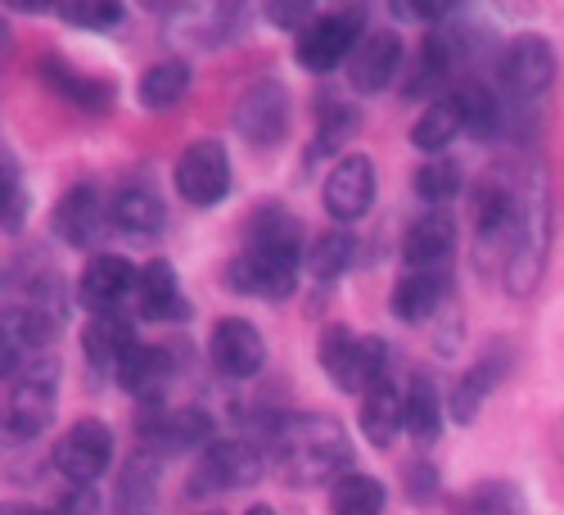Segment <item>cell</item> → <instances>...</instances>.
Here are the masks:
<instances>
[{"label": "cell", "mask_w": 564, "mask_h": 515, "mask_svg": "<svg viewBox=\"0 0 564 515\" xmlns=\"http://www.w3.org/2000/svg\"><path fill=\"white\" fill-rule=\"evenodd\" d=\"M64 316H68V290H64V276L51 258H19L6 276V303H0V366H6V376L45 353L59 331H64Z\"/></svg>", "instance_id": "obj_1"}, {"label": "cell", "mask_w": 564, "mask_h": 515, "mask_svg": "<svg viewBox=\"0 0 564 515\" xmlns=\"http://www.w3.org/2000/svg\"><path fill=\"white\" fill-rule=\"evenodd\" d=\"M267 457L275 465V475L285 484L312 489L325 480H344L352 465V439L335 416L321 411H294L280 416L275 430L267 439Z\"/></svg>", "instance_id": "obj_2"}, {"label": "cell", "mask_w": 564, "mask_h": 515, "mask_svg": "<svg viewBox=\"0 0 564 515\" xmlns=\"http://www.w3.org/2000/svg\"><path fill=\"white\" fill-rule=\"evenodd\" d=\"M546 240H551V185H546V168L538 159L524 163V195H520V226H514V240L501 267V286L510 294H533L538 280L546 271Z\"/></svg>", "instance_id": "obj_3"}, {"label": "cell", "mask_w": 564, "mask_h": 515, "mask_svg": "<svg viewBox=\"0 0 564 515\" xmlns=\"http://www.w3.org/2000/svg\"><path fill=\"white\" fill-rule=\"evenodd\" d=\"M6 407H0V430L10 443H32L55 416V385H59V362L51 353H36L10 371Z\"/></svg>", "instance_id": "obj_4"}, {"label": "cell", "mask_w": 564, "mask_h": 515, "mask_svg": "<svg viewBox=\"0 0 564 515\" xmlns=\"http://www.w3.org/2000/svg\"><path fill=\"white\" fill-rule=\"evenodd\" d=\"M299 258L303 249L294 245H245L226 262V286L245 299H290L299 286Z\"/></svg>", "instance_id": "obj_5"}, {"label": "cell", "mask_w": 564, "mask_h": 515, "mask_svg": "<svg viewBox=\"0 0 564 515\" xmlns=\"http://www.w3.org/2000/svg\"><path fill=\"white\" fill-rule=\"evenodd\" d=\"M267 452L249 439H217L213 448H204V457L195 461L191 475V497H213V493H230L245 489L267 471Z\"/></svg>", "instance_id": "obj_6"}, {"label": "cell", "mask_w": 564, "mask_h": 515, "mask_svg": "<svg viewBox=\"0 0 564 515\" xmlns=\"http://www.w3.org/2000/svg\"><path fill=\"white\" fill-rule=\"evenodd\" d=\"M51 461H55V471L73 489H90L96 480H105L109 465H113V434H109V426H105V420H90V416L73 420V430L59 434Z\"/></svg>", "instance_id": "obj_7"}, {"label": "cell", "mask_w": 564, "mask_h": 515, "mask_svg": "<svg viewBox=\"0 0 564 515\" xmlns=\"http://www.w3.org/2000/svg\"><path fill=\"white\" fill-rule=\"evenodd\" d=\"M235 131L258 150H275L290 131V90H285V82H275V77L249 82L240 90V100H235Z\"/></svg>", "instance_id": "obj_8"}, {"label": "cell", "mask_w": 564, "mask_h": 515, "mask_svg": "<svg viewBox=\"0 0 564 515\" xmlns=\"http://www.w3.org/2000/svg\"><path fill=\"white\" fill-rule=\"evenodd\" d=\"M361 10H335V14H321L312 19L303 32H299V45H294V55L307 73H330L339 68L344 60H352V51L361 45Z\"/></svg>", "instance_id": "obj_9"}, {"label": "cell", "mask_w": 564, "mask_h": 515, "mask_svg": "<svg viewBox=\"0 0 564 515\" xmlns=\"http://www.w3.org/2000/svg\"><path fill=\"white\" fill-rule=\"evenodd\" d=\"M140 443L150 457H181L213 448V416L204 407H150L140 416Z\"/></svg>", "instance_id": "obj_10"}, {"label": "cell", "mask_w": 564, "mask_h": 515, "mask_svg": "<svg viewBox=\"0 0 564 515\" xmlns=\"http://www.w3.org/2000/svg\"><path fill=\"white\" fill-rule=\"evenodd\" d=\"M497 82L510 100H533L555 82V45L546 36H514L506 51H501V64H497Z\"/></svg>", "instance_id": "obj_11"}, {"label": "cell", "mask_w": 564, "mask_h": 515, "mask_svg": "<svg viewBox=\"0 0 564 515\" xmlns=\"http://www.w3.org/2000/svg\"><path fill=\"white\" fill-rule=\"evenodd\" d=\"M176 191L195 208L221 204L230 195V154L221 140H195V146L176 159Z\"/></svg>", "instance_id": "obj_12"}, {"label": "cell", "mask_w": 564, "mask_h": 515, "mask_svg": "<svg viewBox=\"0 0 564 515\" xmlns=\"http://www.w3.org/2000/svg\"><path fill=\"white\" fill-rule=\"evenodd\" d=\"M208 357H213V371L226 380H253L262 362H267V344H262V331L245 316H226L213 325L208 335Z\"/></svg>", "instance_id": "obj_13"}, {"label": "cell", "mask_w": 564, "mask_h": 515, "mask_svg": "<svg viewBox=\"0 0 564 515\" xmlns=\"http://www.w3.org/2000/svg\"><path fill=\"white\" fill-rule=\"evenodd\" d=\"M140 271L122 254H96L77 276V303L90 316H113L127 294H135Z\"/></svg>", "instance_id": "obj_14"}, {"label": "cell", "mask_w": 564, "mask_h": 515, "mask_svg": "<svg viewBox=\"0 0 564 515\" xmlns=\"http://www.w3.org/2000/svg\"><path fill=\"white\" fill-rule=\"evenodd\" d=\"M113 226L109 217V200L100 195V185H73V191L59 195L55 204V236L73 249H90V245H100L105 240V230Z\"/></svg>", "instance_id": "obj_15"}, {"label": "cell", "mask_w": 564, "mask_h": 515, "mask_svg": "<svg viewBox=\"0 0 564 515\" xmlns=\"http://www.w3.org/2000/svg\"><path fill=\"white\" fill-rule=\"evenodd\" d=\"M375 191H380V181H375V163L366 154H344L330 168V176H325L321 200H325V213L348 226V222H361L370 213Z\"/></svg>", "instance_id": "obj_16"}, {"label": "cell", "mask_w": 564, "mask_h": 515, "mask_svg": "<svg viewBox=\"0 0 564 515\" xmlns=\"http://www.w3.org/2000/svg\"><path fill=\"white\" fill-rule=\"evenodd\" d=\"M406 51H402V36L393 28H375L361 36V45L352 51L348 60V82L352 90H361V96H380V90H389L398 77H402V64Z\"/></svg>", "instance_id": "obj_17"}, {"label": "cell", "mask_w": 564, "mask_h": 515, "mask_svg": "<svg viewBox=\"0 0 564 515\" xmlns=\"http://www.w3.org/2000/svg\"><path fill=\"white\" fill-rule=\"evenodd\" d=\"M140 340H135V325L127 316H90L86 321V331H82V353L86 362L100 371V376H122V366L135 357Z\"/></svg>", "instance_id": "obj_18"}, {"label": "cell", "mask_w": 564, "mask_h": 515, "mask_svg": "<svg viewBox=\"0 0 564 515\" xmlns=\"http://www.w3.org/2000/svg\"><path fill=\"white\" fill-rule=\"evenodd\" d=\"M452 249H456V222L443 208L420 213L402 236V262L411 271H438L452 258Z\"/></svg>", "instance_id": "obj_19"}, {"label": "cell", "mask_w": 564, "mask_h": 515, "mask_svg": "<svg viewBox=\"0 0 564 515\" xmlns=\"http://www.w3.org/2000/svg\"><path fill=\"white\" fill-rule=\"evenodd\" d=\"M361 344L366 335H352L348 325H325L321 340H316V357H321V371L330 376L344 394H370L366 385V366H361Z\"/></svg>", "instance_id": "obj_20"}, {"label": "cell", "mask_w": 564, "mask_h": 515, "mask_svg": "<svg viewBox=\"0 0 564 515\" xmlns=\"http://www.w3.org/2000/svg\"><path fill=\"white\" fill-rule=\"evenodd\" d=\"M245 6L249 0H176V10H172L176 36L195 45H213L245 19Z\"/></svg>", "instance_id": "obj_21"}, {"label": "cell", "mask_w": 564, "mask_h": 515, "mask_svg": "<svg viewBox=\"0 0 564 515\" xmlns=\"http://www.w3.org/2000/svg\"><path fill=\"white\" fill-rule=\"evenodd\" d=\"M176 371H181V362H176L172 348H163V344H140L135 357L122 366L118 385H122L127 394H135V398H145L150 407H163V394L172 389Z\"/></svg>", "instance_id": "obj_22"}, {"label": "cell", "mask_w": 564, "mask_h": 515, "mask_svg": "<svg viewBox=\"0 0 564 515\" xmlns=\"http://www.w3.org/2000/svg\"><path fill=\"white\" fill-rule=\"evenodd\" d=\"M36 73H41V82L55 90L59 100H68V105H77V109H109L113 105V82L109 77H90V73H77L73 64H64L59 55H45L41 64H36Z\"/></svg>", "instance_id": "obj_23"}, {"label": "cell", "mask_w": 564, "mask_h": 515, "mask_svg": "<svg viewBox=\"0 0 564 515\" xmlns=\"http://www.w3.org/2000/svg\"><path fill=\"white\" fill-rule=\"evenodd\" d=\"M135 312L145 321H185V294H181V280L172 271L167 258H154L140 267V286H135Z\"/></svg>", "instance_id": "obj_24"}, {"label": "cell", "mask_w": 564, "mask_h": 515, "mask_svg": "<svg viewBox=\"0 0 564 515\" xmlns=\"http://www.w3.org/2000/svg\"><path fill=\"white\" fill-rule=\"evenodd\" d=\"M109 217H113V226L122 230V236H159L167 208L154 195V185L127 181V185H118L113 200H109Z\"/></svg>", "instance_id": "obj_25"}, {"label": "cell", "mask_w": 564, "mask_h": 515, "mask_svg": "<svg viewBox=\"0 0 564 515\" xmlns=\"http://www.w3.org/2000/svg\"><path fill=\"white\" fill-rule=\"evenodd\" d=\"M452 64H456V41L447 28H430L425 41H420V51H415V64L402 82V90L411 100H425L434 86H443L452 77Z\"/></svg>", "instance_id": "obj_26"}, {"label": "cell", "mask_w": 564, "mask_h": 515, "mask_svg": "<svg viewBox=\"0 0 564 515\" xmlns=\"http://www.w3.org/2000/svg\"><path fill=\"white\" fill-rule=\"evenodd\" d=\"M402 430H406V389H398L393 380L375 385L361 398V434L375 448H393Z\"/></svg>", "instance_id": "obj_27"}, {"label": "cell", "mask_w": 564, "mask_h": 515, "mask_svg": "<svg viewBox=\"0 0 564 515\" xmlns=\"http://www.w3.org/2000/svg\"><path fill=\"white\" fill-rule=\"evenodd\" d=\"M506 366H510V357L501 353V348H488L475 366H469L465 371V376H460V385L452 389V420H460V426H469V420H475L479 416V407H484V398L501 385V376H506Z\"/></svg>", "instance_id": "obj_28"}, {"label": "cell", "mask_w": 564, "mask_h": 515, "mask_svg": "<svg viewBox=\"0 0 564 515\" xmlns=\"http://www.w3.org/2000/svg\"><path fill=\"white\" fill-rule=\"evenodd\" d=\"M159 511V461L135 452L113 484V515H154Z\"/></svg>", "instance_id": "obj_29"}, {"label": "cell", "mask_w": 564, "mask_h": 515, "mask_svg": "<svg viewBox=\"0 0 564 515\" xmlns=\"http://www.w3.org/2000/svg\"><path fill=\"white\" fill-rule=\"evenodd\" d=\"M443 294H447V276L443 271H406L393 286V294H389V308H393L398 321L420 325V321H430L438 312Z\"/></svg>", "instance_id": "obj_30"}, {"label": "cell", "mask_w": 564, "mask_h": 515, "mask_svg": "<svg viewBox=\"0 0 564 515\" xmlns=\"http://www.w3.org/2000/svg\"><path fill=\"white\" fill-rule=\"evenodd\" d=\"M456 136H465V109H460L456 96H438V100L425 105V114L415 118V127H411V146H415V150H425V154H438V150L452 146Z\"/></svg>", "instance_id": "obj_31"}, {"label": "cell", "mask_w": 564, "mask_h": 515, "mask_svg": "<svg viewBox=\"0 0 564 515\" xmlns=\"http://www.w3.org/2000/svg\"><path fill=\"white\" fill-rule=\"evenodd\" d=\"M406 430L420 443H434L443 434V398L430 371H411V385H406Z\"/></svg>", "instance_id": "obj_32"}, {"label": "cell", "mask_w": 564, "mask_h": 515, "mask_svg": "<svg viewBox=\"0 0 564 515\" xmlns=\"http://www.w3.org/2000/svg\"><path fill=\"white\" fill-rule=\"evenodd\" d=\"M191 64L185 60H159L145 77H140V105L145 109H176L185 96H191Z\"/></svg>", "instance_id": "obj_33"}, {"label": "cell", "mask_w": 564, "mask_h": 515, "mask_svg": "<svg viewBox=\"0 0 564 515\" xmlns=\"http://www.w3.org/2000/svg\"><path fill=\"white\" fill-rule=\"evenodd\" d=\"M384 484L375 475H361V471H348L344 480L330 484V511L335 515H384Z\"/></svg>", "instance_id": "obj_34"}, {"label": "cell", "mask_w": 564, "mask_h": 515, "mask_svg": "<svg viewBox=\"0 0 564 515\" xmlns=\"http://www.w3.org/2000/svg\"><path fill=\"white\" fill-rule=\"evenodd\" d=\"M460 185H465V176H460V168L452 159H430V163L415 168V195H420V204H430V208L452 204L460 195Z\"/></svg>", "instance_id": "obj_35"}, {"label": "cell", "mask_w": 564, "mask_h": 515, "mask_svg": "<svg viewBox=\"0 0 564 515\" xmlns=\"http://www.w3.org/2000/svg\"><path fill=\"white\" fill-rule=\"evenodd\" d=\"M352 258H357L352 230H330V236H321V240L312 245L307 267H312L316 280H335V276H344V271L352 267Z\"/></svg>", "instance_id": "obj_36"}, {"label": "cell", "mask_w": 564, "mask_h": 515, "mask_svg": "<svg viewBox=\"0 0 564 515\" xmlns=\"http://www.w3.org/2000/svg\"><path fill=\"white\" fill-rule=\"evenodd\" d=\"M59 14L73 23V28H86V32H109L122 23L127 6L122 0H64Z\"/></svg>", "instance_id": "obj_37"}, {"label": "cell", "mask_w": 564, "mask_h": 515, "mask_svg": "<svg viewBox=\"0 0 564 515\" xmlns=\"http://www.w3.org/2000/svg\"><path fill=\"white\" fill-rule=\"evenodd\" d=\"M357 131V114L344 109V105H330L321 118V131H316V154H330L335 146H344V140Z\"/></svg>", "instance_id": "obj_38"}, {"label": "cell", "mask_w": 564, "mask_h": 515, "mask_svg": "<svg viewBox=\"0 0 564 515\" xmlns=\"http://www.w3.org/2000/svg\"><path fill=\"white\" fill-rule=\"evenodd\" d=\"M312 6H316V0H267V19L275 23V28H307L312 23Z\"/></svg>", "instance_id": "obj_39"}, {"label": "cell", "mask_w": 564, "mask_h": 515, "mask_svg": "<svg viewBox=\"0 0 564 515\" xmlns=\"http://www.w3.org/2000/svg\"><path fill=\"white\" fill-rule=\"evenodd\" d=\"M456 0H393V14L402 23H438Z\"/></svg>", "instance_id": "obj_40"}, {"label": "cell", "mask_w": 564, "mask_h": 515, "mask_svg": "<svg viewBox=\"0 0 564 515\" xmlns=\"http://www.w3.org/2000/svg\"><path fill=\"white\" fill-rule=\"evenodd\" d=\"M406 493L415 497V502H430L434 493H438V471L430 461H411L406 465Z\"/></svg>", "instance_id": "obj_41"}, {"label": "cell", "mask_w": 564, "mask_h": 515, "mask_svg": "<svg viewBox=\"0 0 564 515\" xmlns=\"http://www.w3.org/2000/svg\"><path fill=\"white\" fill-rule=\"evenodd\" d=\"M6 226L10 230H19V222H23V185H19V168H14V159L6 154Z\"/></svg>", "instance_id": "obj_42"}, {"label": "cell", "mask_w": 564, "mask_h": 515, "mask_svg": "<svg viewBox=\"0 0 564 515\" xmlns=\"http://www.w3.org/2000/svg\"><path fill=\"white\" fill-rule=\"evenodd\" d=\"M10 10H19V14H45V10H55V6H64V0H6Z\"/></svg>", "instance_id": "obj_43"}, {"label": "cell", "mask_w": 564, "mask_h": 515, "mask_svg": "<svg viewBox=\"0 0 564 515\" xmlns=\"http://www.w3.org/2000/svg\"><path fill=\"white\" fill-rule=\"evenodd\" d=\"M245 515H275V511H271V506H267V502H258V506H249V511H245Z\"/></svg>", "instance_id": "obj_44"}, {"label": "cell", "mask_w": 564, "mask_h": 515, "mask_svg": "<svg viewBox=\"0 0 564 515\" xmlns=\"http://www.w3.org/2000/svg\"><path fill=\"white\" fill-rule=\"evenodd\" d=\"M204 515H221V511H204Z\"/></svg>", "instance_id": "obj_45"}]
</instances>
